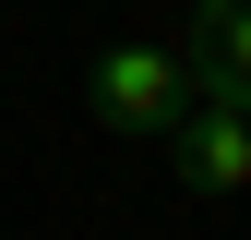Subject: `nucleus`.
Wrapping results in <instances>:
<instances>
[{
  "label": "nucleus",
  "mask_w": 251,
  "mask_h": 240,
  "mask_svg": "<svg viewBox=\"0 0 251 240\" xmlns=\"http://www.w3.org/2000/svg\"><path fill=\"white\" fill-rule=\"evenodd\" d=\"M84 108H96L108 132H168V120L192 108V84H179V48H96V72H84Z\"/></svg>",
  "instance_id": "1"
},
{
  "label": "nucleus",
  "mask_w": 251,
  "mask_h": 240,
  "mask_svg": "<svg viewBox=\"0 0 251 240\" xmlns=\"http://www.w3.org/2000/svg\"><path fill=\"white\" fill-rule=\"evenodd\" d=\"M168 168L192 180V192H251V108L192 96V108L168 120Z\"/></svg>",
  "instance_id": "2"
},
{
  "label": "nucleus",
  "mask_w": 251,
  "mask_h": 240,
  "mask_svg": "<svg viewBox=\"0 0 251 240\" xmlns=\"http://www.w3.org/2000/svg\"><path fill=\"white\" fill-rule=\"evenodd\" d=\"M179 84H192V96H227V108H251V0H192Z\"/></svg>",
  "instance_id": "3"
}]
</instances>
